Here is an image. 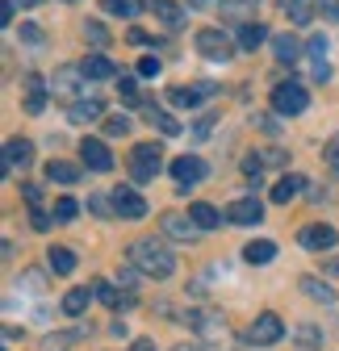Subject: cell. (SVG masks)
<instances>
[{"label": "cell", "mask_w": 339, "mask_h": 351, "mask_svg": "<svg viewBox=\"0 0 339 351\" xmlns=\"http://www.w3.org/2000/svg\"><path fill=\"white\" fill-rule=\"evenodd\" d=\"M89 209H93V213H101V217H113V213H117V209H113V201H109V197H101V193H97V197H89Z\"/></svg>", "instance_id": "40"}, {"label": "cell", "mask_w": 339, "mask_h": 351, "mask_svg": "<svg viewBox=\"0 0 339 351\" xmlns=\"http://www.w3.org/2000/svg\"><path fill=\"white\" fill-rule=\"evenodd\" d=\"M243 259H247V263H256V268H264V263H272V259H277V243H272V239H256V243H247V247H243Z\"/></svg>", "instance_id": "21"}, {"label": "cell", "mask_w": 339, "mask_h": 351, "mask_svg": "<svg viewBox=\"0 0 339 351\" xmlns=\"http://www.w3.org/2000/svg\"><path fill=\"white\" fill-rule=\"evenodd\" d=\"M302 189H306V180H302L298 171H289V176H281V180H277V189H272V201H277V205H289V201L298 197Z\"/></svg>", "instance_id": "23"}, {"label": "cell", "mask_w": 339, "mask_h": 351, "mask_svg": "<svg viewBox=\"0 0 339 351\" xmlns=\"http://www.w3.org/2000/svg\"><path fill=\"white\" fill-rule=\"evenodd\" d=\"M147 121H151V125H159L163 134H172V138L180 134V121H176L172 113H163V109H155V105H147Z\"/></svg>", "instance_id": "30"}, {"label": "cell", "mask_w": 339, "mask_h": 351, "mask_svg": "<svg viewBox=\"0 0 339 351\" xmlns=\"http://www.w3.org/2000/svg\"><path fill=\"white\" fill-rule=\"evenodd\" d=\"M30 222H34V230H51V217L42 213V209H34V213H30Z\"/></svg>", "instance_id": "47"}, {"label": "cell", "mask_w": 339, "mask_h": 351, "mask_svg": "<svg viewBox=\"0 0 339 351\" xmlns=\"http://www.w3.org/2000/svg\"><path fill=\"white\" fill-rule=\"evenodd\" d=\"M113 209H117V217H130V222L147 217V201L135 189H113Z\"/></svg>", "instance_id": "9"}, {"label": "cell", "mask_w": 339, "mask_h": 351, "mask_svg": "<svg viewBox=\"0 0 339 351\" xmlns=\"http://www.w3.org/2000/svg\"><path fill=\"white\" fill-rule=\"evenodd\" d=\"M47 180H55V184H75V180H80V167H75V163H63V159H51V163H47Z\"/></svg>", "instance_id": "27"}, {"label": "cell", "mask_w": 339, "mask_h": 351, "mask_svg": "<svg viewBox=\"0 0 339 351\" xmlns=\"http://www.w3.org/2000/svg\"><path fill=\"white\" fill-rule=\"evenodd\" d=\"M272 55H277V63H298L302 59V42L293 34H277L272 38Z\"/></svg>", "instance_id": "20"}, {"label": "cell", "mask_w": 339, "mask_h": 351, "mask_svg": "<svg viewBox=\"0 0 339 351\" xmlns=\"http://www.w3.org/2000/svg\"><path fill=\"white\" fill-rule=\"evenodd\" d=\"M80 80H89V75H84V67H59L55 80H51V93L55 97H75L80 93Z\"/></svg>", "instance_id": "13"}, {"label": "cell", "mask_w": 339, "mask_h": 351, "mask_svg": "<svg viewBox=\"0 0 339 351\" xmlns=\"http://www.w3.org/2000/svg\"><path fill=\"white\" fill-rule=\"evenodd\" d=\"M75 339H80V330H75V335H55V339H42V351H67Z\"/></svg>", "instance_id": "37"}, {"label": "cell", "mask_w": 339, "mask_h": 351, "mask_svg": "<svg viewBox=\"0 0 339 351\" xmlns=\"http://www.w3.org/2000/svg\"><path fill=\"white\" fill-rule=\"evenodd\" d=\"M147 9H151V13H155V21H163L167 29H180V25H185V9L176 5V0H151Z\"/></svg>", "instance_id": "18"}, {"label": "cell", "mask_w": 339, "mask_h": 351, "mask_svg": "<svg viewBox=\"0 0 339 351\" xmlns=\"http://www.w3.org/2000/svg\"><path fill=\"white\" fill-rule=\"evenodd\" d=\"M201 339H214V343H226V318L222 314H214V310H193L189 318H185Z\"/></svg>", "instance_id": "6"}, {"label": "cell", "mask_w": 339, "mask_h": 351, "mask_svg": "<svg viewBox=\"0 0 339 351\" xmlns=\"http://www.w3.org/2000/svg\"><path fill=\"white\" fill-rule=\"evenodd\" d=\"M159 67H163V63H159L155 55H143V59H139V75H143V80H155Z\"/></svg>", "instance_id": "39"}, {"label": "cell", "mask_w": 339, "mask_h": 351, "mask_svg": "<svg viewBox=\"0 0 339 351\" xmlns=\"http://www.w3.org/2000/svg\"><path fill=\"white\" fill-rule=\"evenodd\" d=\"M93 297H97L93 289H71V293L63 297V314H67V318H80L84 310H89V301H93Z\"/></svg>", "instance_id": "25"}, {"label": "cell", "mask_w": 339, "mask_h": 351, "mask_svg": "<svg viewBox=\"0 0 339 351\" xmlns=\"http://www.w3.org/2000/svg\"><path fill=\"white\" fill-rule=\"evenodd\" d=\"M302 289H306V297H310V301H323V305H331V301H335V289H331L327 280H318V276H302Z\"/></svg>", "instance_id": "29"}, {"label": "cell", "mask_w": 339, "mask_h": 351, "mask_svg": "<svg viewBox=\"0 0 339 351\" xmlns=\"http://www.w3.org/2000/svg\"><path fill=\"white\" fill-rule=\"evenodd\" d=\"M226 222L231 226H256V222H264V205L256 197H239L226 205Z\"/></svg>", "instance_id": "7"}, {"label": "cell", "mask_w": 339, "mask_h": 351, "mask_svg": "<svg viewBox=\"0 0 339 351\" xmlns=\"http://www.w3.org/2000/svg\"><path fill=\"white\" fill-rule=\"evenodd\" d=\"M101 9L113 17H139V0H101Z\"/></svg>", "instance_id": "31"}, {"label": "cell", "mask_w": 339, "mask_h": 351, "mask_svg": "<svg viewBox=\"0 0 339 351\" xmlns=\"http://www.w3.org/2000/svg\"><path fill=\"white\" fill-rule=\"evenodd\" d=\"M21 197H25V205H30V209H38V201H42V189H38V184H21Z\"/></svg>", "instance_id": "45"}, {"label": "cell", "mask_w": 339, "mask_h": 351, "mask_svg": "<svg viewBox=\"0 0 339 351\" xmlns=\"http://www.w3.org/2000/svg\"><path fill=\"white\" fill-rule=\"evenodd\" d=\"M281 5H285V13L298 21V25H306V21H310V0H281Z\"/></svg>", "instance_id": "34"}, {"label": "cell", "mask_w": 339, "mask_h": 351, "mask_svg": "<svg viewBox=\"0 0 339 351\" xmlns=\"http://www.w3.org/2000/svg\"><path fill=\"white\" fill-rule=\"evenodd\" d=\"M214 93H218L214 84H180L167 97H172V105H180V109H193V105H201L205 97H214Z\"/></svg>", "instance_id": "12"}, {"label": "cell", "mask_w": 339, "mask_h": 351, "mask_svg": "<svg viewBox=\"0 0 339 351\" xmlns=\"http://www.w3.org/2000/svg\"><path fill=\"white\" fill-rule=\"evenodd\" d=\"M197 5H209V0H197Z\"/></svg>", "instance_id": "54"}, {"label": "cell", "mask_w": 339, "mask_h": 351, "mask_svg": "<svg viewBox=\"0 0 339 351\" xmlns=\"http://www.w3.org/2000/svg\"><path fill=\"white\" fill-rule=\"evenodd\" d=\"M30 163H34V143H30V138H9V143H5V171L30 167Z\"/></svg>", "instance_id": "16"}, {"label": "cell", "mask_w": 339, "mask_h": 351, "mask_svg": "<svg viewBox=\"0 0 339 351\" xmlns=\"http://www.w3.org/2000/svg\"><path fill=\"white\" fill-rule=\"evenodd\" d=\"M38 0H13V9H34Z\"/></svg>", "instance_id": "52"}, {"label": "cell", "mask_w": 339, "mask_h": 351, "mask_svg": "<svg viewBox=\"0 0 339 351\" xmlns=\"http://www.w3.org/2000/svg\"><path fill=\"white\" fill-rule=\"evenodd\" d=\"M260 159H264V167H277V163H285V155L281 151H256Z\"/></svg>", "instance_id": "48"}, {"label": "cell", "mask_w": 339, "mask_h": 351, "mask_svg": "<svg viewBox=\"0 0 339 351\" xmlns=\"http://www.w3.org/2000/svg\"><path fill=\"white\" fill-rule=\"evenodd\" d=\"M47 93H51L47 80H42L38 71H30L25 75V113H42V109H47Z\"/></svg>", "instance_id": "14"}, {"label": "cell", "mask_w": 339, "mask_h": 351, "mask_svg": "<svg viewBox=\"0 0 339 351\" xmlns=\"http://www.w3.org/2000/svg\"><path fill=\"white\" fill-rule=\"evenodd\" d=\"M306 51H310V71H314V80H331V63H327V38H323V34H314V38L306 42Z\"/></svg>", "instance_id": "17"}, {"label": "cell", "mask_w": 339, "mask_h": 351, "mask_svg": "<svg viewBox=\"0 0 339 351\" xmlns=\"http://www.w3.org/2000/svg\"><path fill=\"white\" fill-rule=\"evenodd\" d=\"M159 230H163L167 239H176V243H193L201 226L193 222V217H180V213H163V222H159Z\"/></svg>", "instance_id": "10"}, {"label": "cell", "mask_w": 339, "mask_h": 351, "mask_svg": "<svg viewBox=\"0 0 339 351\" xmlns=\"http://www.w3.org/2000/svg\"><path fill=\"white\" fill-rule=\"evenodd\" d=\"M130 351H155V343H151V339H139V343H135Z\"/></svg>", "instance_id": "51"}, {"label": "cell", "mask_w": 339, "mask_h": 351, "mask_svg": "<svg viewBox=\"0 0 339 351\" xmlns=\"http://www.w3.org/2000/svg\"><path fill=\"white\" fill-rule=\"evenodd\" d=\"M201 176H205V163H201L197 155H180V159L172 163V180L180 184L176 193H189V189H193V184L201 180Z\"/></svg>", "instance_id": "8"}, {"label": "cell", "mask_w": 339, "mask_h": 351, "mask_svg": "<svg viewBox=\"0 0 339 351\" xmlns=\"http://www.w3.org/2000/svg\"><path fill=\"white\" fill-rule=\"evenodd\" d=\"M126 259H130V268H139L143 276H155V280H167L176 272V255L167 251V243L155 239V234L135 239L130 247H126Z\"/></svg>", "instance_id": "1"}, {"label": "cell", "mask_w": 339, "mask_h": 351, "mask_svg": "<svg viewBox=\"0 0 339 351\" xmlns=\"http://www.w3.org/2000/svg\"><path fill=\"white\" fill-rule=\"evenodd\" d=\"M21 42H30V47H42V42H47V34H42L38 25H25V21H21Z\"/></svg>", "instance_id": "42"}, {"label": "cell", "mask_w": 339, "mask_h": 351, "mask_svg": "<svg viewBox=\"0 0 339 351\" xmlns=\"http://www.w3.org/2000/svg\"><path fill=\"white\" fill-rule=\"evenodd\" d=\"M126 38H130L135 47H147V42H151V34H147V29H130V34H126Z\"/></svg>", "instance_id": "49"}, {"label": "cell", "mask_w": 339, "mask_h": 351, "mask_svg": "<svg viewBox=\"0 0 339 351\" xmlns=\"http://www.w3.org/2000/svg\"><path fill=\"white\" fill-rule=\"evenodd\" d=\"M293 335H298V343H302V347H323V335H318L314 326H306V322L293 330Z\"/></svg>", "instance_id": "38"}, {"label": "cell", "mask_w": 339, "mask_h": 351, "mask_svg": "<svg viewBox=\"0 0 339 351\" xmlns=\"http://www.w3.org/2000/svg\"><path fill=\"white\" fill-rule=\"evenodd\" d=\"M243 5H256V0H243Z\"/></svg>", "instance_id": "53"}, {"label": "cell", "mask_w": 339, "mask_h": 351, "mask_svg": "<svg viewBox=\"0 0 339 351\" xmlns=\"http://www.w3.org/2000/svg\"><path fill=\"white\" fill-rule=\"evenodd\" d=\"M189 217H193V222H197L201 230H214V226H222V217H226V213H218L214 205H205V201H197V205L189 209Z\"/></svg>", "instance_id": "24"}, {"label": "cell", "mask_w": 339, "mask_h": 351, "mask_svg": "<svg viewBox=\"0 0 339 351\" xmlns=\"http://www.w3.org/2000/svg\"><path fill=\"white\" fill-rule=\"evenodd\" d=\"M75 213H80V205H75L71 197H59V201H55V217H59V222H71Z\"/></svg>", "instance_id": "36"}, {"label": "cell", "mask_w": 339, "mask_h": 351, "mask_svg": "<svg viewBox=\"0 0 339 351\" xmlns=\"http://www.w3.org/2000/svg\"><path fill=\"white\" fill-rule=\"evenodd\" d=\"M285 339V322L277 318V314H260L256 322L247 326V343L251 347H272V343H281Z\"/></svg>", "instance_id": "5"}, {"label": "cell", "mask_w": 339, "mask_h": 351, "mask_svg": "<svg viewBox=\"0 0 339 351\" xmlns=\"http://www.w3.org/2000/svg\"><path fill=\"white\" fill-rule=\"evenodd\" d=\"M314 9H318L327 21H339V0H314Z\"/></svg>", "instance_id": "43"}, {"label": "cell", "mask_w": 339, "mask_h": 351, "mask_svg": "<svg viewBox=\"0 0 339 351\" xmlns=\"http://www.w3.org/2000/svg\"><path fill=\"white\" fill-rule=\"evenodd\" d=\"M80 67H84V75H89V80H109V75H117L113 59H105V55H89Z\"/></svg>", "instance_id": "26"}, {"label": "cell", "mask_w": 339, "mask_h": 351, "mask_svg": "<svg viewBox=\"0 0 339 351\" xmlns=\"http://www.w3.org/2000/svg\"><path fill=\"white\" fill-rule=\"evenodd\" d=\"M47 268H51L55 276H71V272H75V251H71V247H51V251H47Z\"/></svg>", "instance_id": "22"}, {"label": "cell", "mask_w": 339, "mask_h": 351, "mask_svg": "<svg viewBox=\"0 0 339 351\" xmlns=\"http://www.w3.org/2000/svg\"><path fill=\"white\" fill-rule=\"evenodd\" d=\"M135 272H139V268H126V272H117V280H121V289H135Z\"/></svg>", "instance_id": "50"}, {"label": "cell", "mask_w": 339, "mask_h": 351, "mask_svg": "<svg viewBox=\"0 0 339 351\" xmlns=\"http://www.w3.org/2000/svg\"><path fill=\"white\" fill-rule=\"evenodd\" d=\"M323 155H327V163H331V167H335V171H339V138H331V143H327V151H323Z\"/></svg>", "instance_id": "46"}, {"label": "cell", "mask_w": 339, "mask_h": 351, "mask_svg": "<svg viewBox=\"0 0 339 351\" xmlns=\"http://www.w3.org/2000/svg\"><path fill=\"white\" fill-rule=\"evenodd\" d=\"M335 239H339L335 226H306V230H302V247H306V251H331Z\"/></svg>", "instance_id": "19"}, {"label": "cell", "mask_w": 339, "mask_h": 351, "mask_svg": "<svg viewBox=\"0 0 339 351\" xmlns=\"http://www.w3.org/2000/svg\"><path fill=\"white\" fill-rule=\"evenodd\" d=\"M105 134H109V138L130 134V117H126V113H113V117H105Z\"/></svg>", "instance_id": "35"}, {"label": "cell", "mask_w": 339, "mask_h": 351, "mask_svg": "<svg viewBox=\"0 0 339 351\" xmlns=\"http://www.w3.org/2000/svg\"><path fill=\"white\" fill-rule=\"evenodd\" d=\"M264 38H268V29H264L260 21H243V25H239V47H243V51H256Z\"/></svg>", "instance_id": "28"}, {"label": "cell", "mask_w": 339, "mask_h": 351, "mask_svg": "<svg viewBox=\"0 0 339 351\" xmlns=\"http://www.w3.org/2000/svg\"><path fill=\"white\" fill-rule=\"evenodd\" d=\"M243 171L251 176V180H260V171H264V159H256V155H247V159H243Z\"/></svg>", "instance_id": "44"}, {"label": "cell", "mask_w": 339, "mask_h": 351, "mask_svg": "<svg viewBox=\"0 0 339 351\" xmlns=\"http://www.w3.org/2000/svg\"><path fill=\"white\" fill-rule=\"evenodd\" d=\"M117 93L126 105H139V80L135 75H117Z\"/></svg>", "instance_id": "33"}, {"label": "cell", "mask_w": 339, "mask_h": 351, "mask_svg": "<svg viewBox=\"0 0 339 351\" xmlns=\"http://www.w3.org/2000/svg\"><path fill=\"white\" fill-rule=\"evenodd\" d=\"M84 38L97 42V47H105V42H109V34H105V25H101V21H89V25H84Z\"/></svg>", "instance_id": "41"}, {"label": "cell", "mask_w": 339, "mask_h": 351, "mask_svg": "<svg viewBox=\"0 0 339 351\" xmlns=\"http://www.w3.org/2000/svg\"><path fill=\"white\" fill-rule=\"evenodd\" d=\"M67 5H71V0H67Z\"/></svg>", "instance_id": "55"}, {"label": "cell", "mask_w": 339, "mask_h": 351, "mask_svg": "<svg viewBox=\"0 0 339 351\" xmlns=\"http://www.w3.org/2000/svg\"><path fill=\"white\" fill-rule=\"evenodd\" d=\"M67 117L80 121V125H89V121H101L105 117V105H101V97H80V101H71Z\"/></svg>", "instance_id": "15"}, {"label": "cell", "mask_w": 339, "mask_h": 351, "mask_svg": "<svg viewBox=\"0 0 339 351\" xmlns=\"http://www.w3.org/2000/svg\"><path fill=\"white\" fill-rule=\"evenodd\" d=\"M80 159H84V167H93V171H109L113 167V155H109V147L101 138H84L80 143Z\"/></svg>", "instance_id": "11"}, {"label": "cell", "mask_w": 339, "mask_h": 351, "mask_svg": "<svg viewBox=\"0 0 339 351\" xmlns=\"http://www.w3.org/2000/svg\"><path fill=\"white\" fill-rule=\"evenodd\" d=\"M197 55H205V59H214V63H226L231 55H235V42L222 34V29H197Z\"/></svg>", "instance_id": "4"}, {"label": "cell", "mask_w": 339, "mask_h": 351, "mask_svg": "<svg viewBox=\"0 0 339 351\" xmlns=\"http://www.w3.org/2000/svg\"><path fill=\"white\" fill-rule=\"evenodd\" d=\"M93 293H97V301L109 305V310H117V305H121V293H117V285H109V280H97Z\"/></svg>", "instance_id": "32"}, {"label": "cell", "mask_w": 339, "mask_h": 351, "mask_svg": "<svg viewBox=\"0 0 339 351\" xmlns=\"http://www.w3.org/2000/svg\"><path fill=\"white\" fill-rule=\"evenodd\" d=\"M159 171H163V151L155 143H139L130 151V176H135L139 184H147V180H155Z\"/></svg>", "instance_id": "2"}, {"label": "cell", "mask_w": 339, "mask_h": 351, "mask_svg": "<svg viewBox=\"0 0 339 351\" xmlns=\"http://www.w3.org/2000/svg\"><path fill=\"white\" fill-rule=\"evenodd\" d=\"M306 105H310V93L302 84H277L272 88V109L277 113H285V117H298V113H306Z\"/></svg>", "instance_id": "3"}]
</instances>
